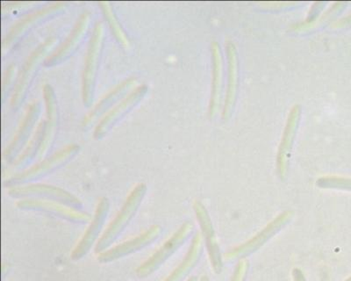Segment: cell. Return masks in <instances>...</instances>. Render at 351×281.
<instances>
[{
  "instance_id": "17",
  "label": "cell",
  "mask_w": 351,
  "mask_h": 281,
  "mask_svg": "<svg viewBox=\"0 0 351 281\" xmlns=\"http://www.w3.org/2000/svg\"><path fill=\"white\" fill-rule=\"evenodd\" d=\"M43 99L45 103L46 120L44 121V130L38 154V160L47 157L54 145L58 135L59 120V108L54 88L49 84L43 86Z\"/></svg>"
},
{
  "instance_id": "18",
  "label": "cell",
  "mask_w": 351,
  "mask_h": 281,
  "mask_svg": "<svg viewBox=\"0 0 351 281\" xmlns=\"http://www.w3.org/2000/svg\"><path fill=\"white\" fill-rule=\"evenodd\" d=\"M299 111H291L289 119H288L287 121V126H285L283 136H282L280 147H278L277 167L278 174H280L282 180H284L287 174L291 149H293L298 124H299Z\"/></svg>"
},
{
  "instance_id": "19",
  "label": "cell",
  "mask_w": 351,
  "mask_h": 281,
  "mask_svg": "<svg viewBox=\"0 0 351 281\" xmlns=\"http://www.w3.org/2000/svg\"><path fill=\"white\" fill-rule=\"evenodd\" d=\"M204 251V240L202 233L197 231L193 236L190 247L181 263L171 271L164 281H184L199 264Z\"/></svg>"
},
{
  "instance_id": "12",
  "label": "cell",
  "mask_w": 351,
  "mask_h": 281,
  "mask_svg": "<svg viewBox=\"0 0 351 281\" xmlns=\"http://www.w3.org/2000/svg\"><path fill=\"white\" fill-rule=\"evenodd\" d=\"M137 84V77H130L110 90L84 117L82 123H81L83 130H88L94 124L98 123L118 102H120L128 93L136 88Z\"/></svg>"
},
{
  "instance_id": "21",
  "label": "cell",
  "mask_w": 351,
  "mask_h": 281,
  "mask_svg": "<svg viewBox=\"0 0 351 281\" xmlns=\"http://www.w3.org/2000/svg\"><path fill=\"white\" fill-rule=\"evenodd\" d=\"M100 9H101L103 16H104L106 23H108L110 31L114 37L116 42L120 45L124 49L130 48L131 42L124 27H122L120 21L116 15L111 3L103 1L99 2Z\"/></svg>"
},
{
  "instance_id": "20",
  "label": "cell",
  "mask_w": 351,
  "mask_h": 281,
  "mask_svg": "<svg viewBox=\"0 0 351 281\" xmlns=\"http://www.w3.org/2000/svg\"><path fill=\"white\" fill-rule=\"evenodd\" d=\"M43 130L44 121H40L38 124L32 138L28 142L20 156L12 164V167L17 169V170H26L28 168V165L32 163L34 159L38 158L40 145H42Z\"/></svg>"
},
{
  "instance_id": "4",
  "label": "cell",
  "mask_w": 351,
  "mask_h": 281,
  "mask_svg": "<svg viewBox=\"0 0 351 281\" xmlns=\"http://www.w3.org/2000/svg\"><path fill=\"white\" fill-rule=\"evenodd\" d=\"M80 146L77 143L68 145L49 157L43 159L38 163L14 175L10 179L5 181V186L8 188H10L12 186L36 183L37 180L48 177L49 175L54 173L59 169L70 163L72 159L80 153Z\"/></svg>"
},
{
  "instance_id": "22",
  "label": "cell",
  "mask_w": 351,
  "mask_h": 281,
  "mask_svg": "<svg viewBox=\"0 0 351 281\" xmlns=\"http://www.w3.org/2000/svg\"><path fill=\"white\" fill-rule=\"evenodd\" d=\"M319 188L341 190L351 192V178L339 176H326L316 181Z\"/></svg>"
},
{
  "instance_id": "3",
  "label": "cell",
  "mask_w": 351,
  "mask_h": 281,
  "mask_svg": "<svg viewBox=\"0 0 351 281\" xmlns=\"http://www.w3.org/2000/svg\"><path fill=\"white\" fill-rule=\"evenodd\" d=\"M68 2H56L28 12L16 21L5 34L2 40V54H8L11 49L20 43L34 28L61 15L67 10Z\"/></svg>"
},
{
  "instance_id": "11",
  "label": "cell",
  "mask_w": 351,
  "mask_h": 281,
  "mask_svg": "<svg viewBox=\"0 0 351 281\" xmlns=\"http://www.w3.org/2000/svg\"><path fill=\"white\" fill-rule=\"evenodd\" d=\"M92 14L90 11H84L81 14L67 38L48 56L44 62V66L48 68L58 66L67 61L76 53L89 31Z\"/></svg>"
},
{
  "instance_id": "27",
  "label": "cell",
  "mask_w": 351,
  "mask_h": 281,
  "mask_svg": "<svg viewBox=\"0 0 351 281\" xmlns=\"http://www.w3.org/2000/svg\"><path fill=\"white\" fill-rule=\"evenodd\" d=\"M199 281H210L209 278L206 276H203L200 278Z\"/></svg>"
},
{
  "instance_id": "9",
  "label": "cell",
  "mask_w": 351,
  "mask_h": 281,
  "mask_svg": "<svg viewBox=\"0 0 351 281\" xmlns=\"http://www.w3.org/2000/svg\"><path fill=\"white\" fill-rule=\"evenodd\" d=\"M149 92L148 86L141 84L130 93H128L97 123L93 132L94 139L99 140L105 138L116 125L123 120L134 108L137 107L140 102L143 101Z\"/></svg>"
},
{
  "instance_id": "13",
  "label": "cell",
  "mask_w": 351,
  "mask_h": 281,
  "mask_svg": "<svg viewBox=\"0 0 351 281\" xmlns=\"http://www.w3.org/2000/svg\"><path fill=\"white\" fill-rule=\"evenodd\" d=\"M162 231V229L160 225H152V227L140 234L139 236L100 253L97 257V260L101 264L112 263V262L117 261L119 259L128 257V256L134 254V253L143 251V249L149 247L159 239Z\"/></svg>"
},
{
  "instance_id": "5",
  "label": "cell",
  "mask_w": 351,
  "mask_h": 281,
  "mask_svg": "<svg viewBox=\"0 0 351 281\" xmlns=\"http://www.w3.org/2000/svg\"><path fill=\"white\" fill-rule=\"evenodd\" d=\"M105 26L101 21L94 25L92 37L88 45L82 73V99L86 108L93 105L95 97L97 77L104 46Z\"/></svg>"
},
{
  "instance_id": "14",
  "label": "cell",
  "mask_w": 351,
  "mask_h": 281,
  "mask_svg": "<svg viewBox=\"0 0 351 281\" xmlns=\"http://www.w3.org/2000/svg\"><path fill=\"white\" fill-rule=\"evenodd\" d=\"M110 211V201L106 197H102L99 199L98 204L95 209L93 217L89 226H88L86 232L75 246L73 251L71 252V258L73 261H80L83 259L93 245H96L98 243L103 228L106 223V218L108 217Z\"/></svg>"
},
{
  "instance_id": "26",
  "label": "cell",
  "mask_w": 351,
  "mask_h": 281,
  "mask_svg": "<svg viewBox=\"0 0 351 281\" xmlns=\"http://www.w3.org/2000/svg\"><path fill=\"white\" fill-rule=\"evenodd\" d=\"M343 23L346 24V25H350H350H351V15H350V16L347 17L346 19V20H343Z\"/></svg>"
},
{
  "instance_id": "23",
  "label": "cell",
  "mask_w": 351,
  "mask_h": 281,
  "mask_svg": "<svg viewBox=\"0 0 351 281\" xmlns=\"http://www.w3.org/2000/svg\"><path fill=\"white\" fill-rule=\"evenodd\" d=\"M18 74L19 71L16 64H12L6 68L4 77H3V101H5V98H8L10 93L12 95L14 87L16 86Z\"/></svg>"
},
{
  "instance_id": "8",
  "label": "cell",
  "mask_w": 351,
  "mask_h": 281,
  "mask_svg": "<svg viewBox=\"0 0 351 281\" xmlns=\"http://www.w3.org/2000/svg\"><path fill=\"white\" fill-rule=\"evenodd\" d=\"M8 195L14 199H39L62 203L68 207L84 210L81 199L61 187L43 183L12 186L8 188Z\"/></svg>"
},
{
  "instance_id": "1",
  "label": "cell",
  "mask_w": 351,
  "mask_h": 281,
  "mask_svg": "<svg viewBox=\"0 0 351 281\" xmlns=\"http://www.w3.org/2000/svg\"><path fill=\"white\" fill-rule=\"evenodd\" d=\"M147 192H148V186L145 183H138L132 189L120 211L116 215L114 219L110 223L97 243L94 248L96 254H100L111 248V246L120 239L124 231L127 230L128 225L136 217Z\"/></svg>"
},
{
  "instance_id": "10",
  "label": "cell",
  "mask_w": 351,
  "mask_h": 281,
  "mask_svg": "<svg viewBox=\"0 0 351 281\" xmlns=\"http://www.w3.org/2000/svg\"><path fill=\"white\" fill-rule=\"evenodd\" d=\"M21 210L39 212L77 224H87L92 221V215L84 210L68 207L62 203L39 199H22L16 202Z\"/></svg>"
},
{
  "instance_id": "15",
  "label": "cell",
  "mask_w": 351,
  "mask_h": 281,
  "mask_svg": "<svg viewBox=\"0 0 351 281\" xmlns=\"http://www.w3.org/2000/svg\"><path fill=\"white\" fill-rule=\"evenodd\" d=\"M193 207L197 223L199 225L200 233H202L206 251H208L212 269L216 274H221L223 270V255L221 254V249H219L214 225H213L208 209L199 201H194Z\"/></svg>"
},
{
  "instance_id": "29",
  "label": "cell",
  "mask_w": 351,
  "mask_h": 281,
  "mask_svg": "<svg viewBox=\"0 0 351 281\" xmlns=\"http://www.w3.org/2000/svg\"><path fill=\"white\" fill-rule=\"evenodd\" d=\"M344 281H351V276L348 278V279L344 280Z\"/></svg>"
},
{
  "instance_id": "7",
  "label": "cell",
  "mask_w": 351,
  "mask_h": 281,
  "mask_svg": "<svg viewBox=\"0 0 351 281\" xmlns=\"http://www.w3.org/2000/svg\"><path fill=\"white\" fill-rule=\"evenodd\" d=\"M193 230L194 225L191 221L182 224L158 251L136 268L137 277L145 279L155 273L186 243L193 235Z\"/></svg>"
},
{
  "instance_id": "2",
  "label": "cell",
  "mask_w": 351,
  "mask_h": 281,
  "mask_svg": "<svg viewBox=\"0 0 351 281\" xmlns=\"http://www.w3.org/2000/svg\"><path fill=\"white\" fill-rule=\"evenodd\" d=\"M58 39L56 36H50L37 47L34 51L27 56L23 66L19 71L16 86L11 97V108L16 112L26 101L28 93L33 86L39 69L44 65L46 59L53 52Z\"/></svg>"
},
{
  "instance_id": "16",
  "label": "cell",
  "mask_w": 351,
  "mask_h": 281,
  "mask_svg": "<svg viewBox=\"0 0 351 281\" xmlns=\"http://www.w3.org/2000/svg\"><path fill=\"white\" fill-rule=\"evenodd\" d=\"M40 110H42V107L38 101L31 103L29 107L27 108L16 134L4 152V158L8 163H14L15 159L20 156L28 142L32 138L36 132L34 130L38 123Z\"/></svg>"
},
{
  "instance_id": "25",
  "label": "cell",
  "mask_w": 351,
  "mask_h": 281,
  "mask_svg": "<svg viewBox=\"0 0 351 281\" xmlns=\"http://www.w3.org/2000/svg\"><path fill=\"white\" fill-rule=\"evenodd\" d=\"M291 277H293V281H307L305 274L300 268H294L293 271H291Z\"/></svg>"
},
{
  "instance_id": "24",
  "label": "cell",
  "mask_w": 351,
  "mask_h": 281,
  "mask_svg": "<svg viewBox=\"0 0 351 281\" xmlns=\"http://www.w3.org/2000/svg\"><path fill=\"white\" fill-rule=\"evenodd\" d=\"M250 270V262L247 258L238 260L230 281H246Z\"/></svg>"
},
{
  "instance_id": "6",
  "label": "cell",
  "mask_w": 351,
  "mask_h": 281,
  "mask_svg": "<svg viewBox=\"0 0 351 281\" xmlns=\"http://www.w3.org/2000/svg\"><path fill=\"white\" fill-rule=\"evenodd\" d=\"M293 217V211L282 212L252 239L224 253L223 260L228 262L240 260V259L247 258L253 253L258 252L266 243H268L269 240L278 235L290 223Z\"/></svg>"
},
{
  "instance_id": "28",
  "label": "cell",
  "mask_w": 351,
  "mask_h": 281,
  "mask_svg": "<svg viewBox=\"0 0 351 281\" xmlns=\"http://www.w3.org/2000/svg\"><path fill=\"white\" fill-rule=\"evenodd\" d=\"M187 281H199V280H197V278L196 276H192L190 277L189 279L187 280Z\"/></svg>"
}]
</instances>
